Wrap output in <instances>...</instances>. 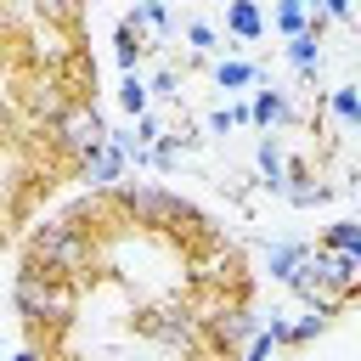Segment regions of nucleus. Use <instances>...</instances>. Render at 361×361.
Masks as SVG:
<instances>
[{"mask_svg": "<svg viewBox=\"0 0 361 361\" xmlns=\"http://www.w3.org/2000/svg\"><path fill=\"white\" fill-rule=\"evenodd\" d=\"M310 254V243H293V237H282V243H271L265 248V271L276 276V282H288L293 271H299V259Z\"/></svg>", "mask_w": 361, "mask_h": 361, "instance_id": "obj_10", "label": "nucleus"}, {"mask_svg": "<svg viewBox=\"0 0 361 361\" xmlns=\"http://www.w3.org/2000/svg\"><path fill=\"white\" fill-rule=\"evenodd\" d=\"M11 361H51V350H39V344H34V350H23V355H11Z\"/></svg>", "mask_w": 361, "mask_h": 361, "instance_id": "obj_27", "label": "nucleus"}, {"mask_svg": "<svg viewBox=\"0 0 361 361\" xmlns=\"http://www.w3.org/2000/svg\"><path fill=\"white\" fill-rule=\"evenodd\" d=\"M322 248H333V254H350V259H361V220H333V226L322 231Z\"/></svg>", "mask_w": 361, "mask_h": 361, "instance_id": "obj_16", "label": "nucleus"}, {"mask_svg": "<svg viewBox=\"0 0 361 361\" xmlns=\"http://www.w3.org/2000/svg\"><path fill=\"white\" fill-rule=\"evenodd\" d=\"M276 28L293 39V34H305L310 28V0H276Z\"/></svg>", "mask_w": 361, "mask_h": 361, "instance_id": "obj_20", "label": "nucleus"}, {"mask_svg": "<svg viewBox=\"0 0 361 361\" xmlns=\"http://www.w3.org/2000/svg\"><path fill=\"white\" fill-rule=\"evenodd\" d=\"M293 118V107H288V96L271 85V90H254V102H248V124H259V130H271V124H288Z\"/></svg>", "mask_w": 361, "mask_h": 361, "instance_id": "obj_8", "label": "nucleus"}, {"mask_svg": "<svg viewBox=\"0 0 361 361\" xmlns=\"http://www.w3.org/2000/svg\"><path fill=\"white\" fill-rule=\"evenodd\" d=\"M141 28H158V34H169V6L164 0H135V11H130Z\"/></svg>", "mask_w": 361, "mask_h": 361, "instance_id": "obj_22", "label": "nucleus"}, {"mask_svg": "<svg viewBox=\"0 0 361 361\" xmlns=\"http://www.w3.org/2000/svg\"><path fill=\"white\" fill-rule=\"evenodd\" d=\"M288 62H293L305 79H316V68H322V39H316L310 28H305V34H293V39H288Z\"/></svg>", "mask_w": 361, "mask_h": 361, "instance_id": "obj_15", "label": "nucleus"}, {"mask_svg": "<svg viewBox=\"0 0 361 361\" xmlns=\"http://www.w3.org/2000/svg\"><path fill=\"white\" fill-rule=\"evenodd\" d=\"M118 107H124L130 118H141V113L152 107V85H147L141 73H124V79H118Z\"/></svg>", "mask_w": 361, "mask_h": 361, "instance_id": "obj_18", "label": "nucleus"}, {"mask_svg": "<svg viewBox=\"0 0 361 361\" xmlns=\"http://www.w3.org/2000/svg\"><path fill=\"white\" fill-rule=\"evenodd\" d=\"M271 350H276V338H271V333L259 327V333L248 338V355H243V361H271Z\"/></svg>", "mask_w": 361, "mask_h": 361, "instance_id": "obj_24", "label": "nucleus"}, {"mask_svg": "<svg viewBox=\"0 0 361 361\" xmlns=\"http://www.w3.org/2000/svg\"><path fill=\"white\" fill-rule=\"evenodd\" d=\"M282 197H288L293 209H316V203L327 197V186H322V180H310V169H305V164H288V186H282Z\"/></svg>", "mask_w": 361, "mask_h": 361, "instance_id": "obj_9", "label": "nucleus"}, {"mask_svg": "<svg viewBox=\"0 0 361 361\" xmlns=\"http://www.w3.org/2000/svg\"><path fill=\"white\" fill-rule=\"evenodd\" d=\"M113 51H118V68H124V73H135V62L147 56V45H141V23H135V17H124V23H118Z\"/></svg>", "mask_w": 361, "mask_h": 361, "instance_id": "obj_14", "label": "nucleus"}, {"mask_svg": "<svg viewBox=\"0 0 361 361\" xmlns=\"http://www.w3.org/2000/svg\"><path fill=\"white\" fill-rule=\"evenodd\" d=\"M327 322H333V316L310 305V310H305V316L293 322V344H310V338H322V333H327Z\"/></svg>", "mask_w": 361, "mask_h": 361, "instance_id": "obj_21", "label": "nucleus"}, {"mask_svg": "<svg viewBox=\"0 0 361 361\" xmlns=\"http://www.w3.org/2000/svg\"><path fill=\"white\" fill-rule=\"evenodd\" d=\"M11 310L23 316L28 338L51 350V338L79 316V282H62V276H45V271L23 265L11 276Z\"/></svg>", "mask_w": 361, "mask_h": 361, "instance_id": "obj_3", "label": "nucleus"}, {"mask_svg": "<svg viewBox=\"0 0 361 361\" xmlns=\"http://www.w3.org/2000/svg\"><path fill=\"white\" fill-rule=\"evenodd\" d=\"M135 333H141L147 344H158L164 355H186V361H203V355H209V338H203V322H197L192 299L141 305V310H135Z\"/></svg>", "mask_w": 361, "mask_h": 361, "instance_id": "obj_4", "label": "nucleus"}, {"mask_svg": "<svg viewBox=\"0 0 361 361\" xmlns=\"http://www.w3.org/2000/svg\"><path fill=\"white\" fill-rule=\"evenodd\" d=\"M107 197H113V209H118L130 226H141V231H169V237H192V243L214 231L197 203H186L180 192H169V186H158V180H130V175H124Z\"/></svg>", "mask_w": 361, "mask_h": 361, "instance_id": "obj_2", "label": "nucleus"}, {"mask_svg": "<svg viewBox=\"0 0 361 361\" xmlns=\"http://www.w3.org/2000/svg\"><path fill=\"white\" fill-rule=\"evenodd\" d=\"M327 107H333V118H338L344 130H361V85H338V90L327 96Z\"/></svg>", "mask_w": 361, "mask_h": 361, "instance_id": "obj_19", "label": "nucleus"}, {"mask_svg": "<svg viewBox=\"0 0 361 361\" xmlns=\"http://www.w3.org/2000/svg\"><path fill=\"white\" fill-rule=\"evenodd\" d=\"M152 96H180V90H175V73H169V68H164V73L152 79Z\"/></svg>", "mask_w": 361, "mask_h": 361, "instance_id": "obj_26", "label": "nucleus"}, {"mask_svg": "<svg viewBox=\"0 0 361 361\" xmlns=\"http://www.w3.org/2000/svg\"><path fill=\"white\" fill-rule=\"evenodd\" d=\"M214 85L231 96V90H248V85H259V68L254 62H237V56H226L220 68H214Z\"/></svg>", "mask_w": 361, "mask_h": 361, "instance_id": "obj_17", "label": "nucleus"}, {"mask_svg": "<svg viewBox=\"0 0 361 361\" xmlns=\"http://www.w3.org/2000/svg\"><path fill=\"white\" fill-rule=\"evenodd\" d=\"M186 39H192V51H214V45H220V34H214L203 17H192V23H186Z\"/></svg>", "mask_w": 361, "mask_h": 361, "instance_id": "obj_23", "label": "nucleus"}, {"mask_svg": "<svg viewBox=\"0 0 361 361\" xmlns=\"http://www.w3.org/2000/svg\"><path fill=\"white\" fill-rule=\"evenodd\" d=\"M316 6H322L333 23H350V0H316Z\"/></svg>", "mask_w": 361, "mask_h": 361, "instance_id": "obj_25", "label": "nucleus"}, {"mask_svg": "<svg viewBox=\"0 0 361 361\" xmlns=\"http://www.w3.org/2000/svg\"><path fill=\"white\" fill-rule=\"evenodd\" d=\"M124 169H130V152H124V141H118V135H107L102 147H90V152L73 164V175H79L90 192H113V186L124 180Z\"/></svg>", "mask_w": 361, "mask_h": 361, "instance_id": "obj_7", "label": "nucleus"}, {"mask_svg": "<svg viewBox=\"0 0 361 361\" xmlns=\"http://www.w3.org/2000/svg\"><path fill=\"white\" fill-rule=\"evenodd\" d=\"M192 288H209V293H231V299H248V276H243V254L209 231L192 243Z\"/></svg>", "mask_w": 361, "mask_h": 361, "instance_id": "obj_5", "label": "nucleus"}, {"mask_svg": "<svg viewBox=\"0 0 361 361\" xmlns=\"http://www.w3.org/2000/svg\"><path fill=\"white\" fill-rule=\"evenodd\" d=\"M254 164H259V175H265V186H271V192H282V186H288V158H282V147H276L271 135L254 147Z\"/></svg>", "mask_w": 361, "mask_h": 361, "instance_id": "obj_13", "label": "nucleus"}, {"mask_svg": "<svg viewBox=\"0 0 361 361\" xmlns=\"http://www.w3.org/2000/svg\"><path fill=\"white\" fill-rule=\"evenodd\" d=\"M226 28H231L237 39H259V34H265V17H259L254 0H231V6H226Z\"/></svg>", "mask_w": 361, "mask_h": 361, "instance_id": "obj_12", "label": "nucleus"}, {"mask_svg": "<svg viewBox=\"0 0 361 361\" xmlns=\"http://www.w3.org/2000/svg\"><path fill=\"white\" fill-rule=\"evenodd\" d=\"M107 135H113V124L96 113V102H90V96H73V102H68V113L45 130V141H51L68 164H79V158H85L90 147H102Z\"/></svg>", "mask_w": 361, "mask_h": 361, "instance_id": "obj_6", "label": "nucleus"}, {"mask_svg": "<svg viewBox=\"0 0 361 361\" xmlns=\"http://www.w3.org/2000/svg\"><path fill=\"white\" fill-rule=\"evenodd\" d=\"M34 17L45 23V28H79L85 23V0H34Z\"/></svg>", "mask_w": 361, "mask_h": 361, "instance_id": "obj_11", "label": "nucleus"}, {"mask_svg": "<svg viewBox=\"0 0 361 361\" xmlns=\"http://www.w3.org/2000/svg\"><path fill=\"white\" fill-rule=\"evenodd\" d=\"M23 265L45 271V276H62V282H90L102 271V243H96V226H79L73 214L62 220H39L23 243Z\"/></svg>", "mask_w": 361, "mask_h": 361, "instance_id": "obj_1", "label": "nucleus"}, {"mask_svg": "<svg viewBox=\"0 0 361 361\" xmlns=\"http://www.w3.org/2000/svg\"><path fill=\"white\" fill-rule=\"evenodd\" d=\"M0 243H6V220H0Z\"/></svg>", "mask_w": 361, "mask_h": 361, "instance_id": "obj_28", "label": "nucleus"}]
</instances>
